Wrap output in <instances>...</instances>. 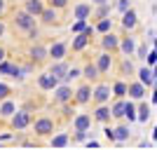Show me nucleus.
I'll list each match as a JSON object with an SVG mask.
<instances>
[{
	"label": "nucleus",
	"mask_w": 157,
	"mask_h": 150,
	"mask_svg": "<svg viewBox=\"0 0 157 150\" xmlns=\"http://www.w3.org/2000/svg\"><path fill=\"white\" fill-rule=\"evenodd\" d=\"M14 24H17V28H21V31H33V28H35V17L28 14L26 10H21V12L14 14Z\"/></svg>",
	"instance_id": "1"
},
{
	"label": "nucleus",
	"mask_w": 157,
	"mask_h": 150,
	"mask_svg": "<svg viewBox=\"0 0 157 150\" xmlns=\"http://www.w3.org/2000/svg\"><path fill=\"white\" fill-rule=\"evenodd\" d=\"M92 33H94V28H89V26H87L85 31H82V33L78 35V38L73 40V49H75V52H78V49H82V47L87 45V40L92 38Z\"/></svg>",
	"instance_id": "2"
},
{
	"label": "nucleus",
	"mask_w": 157,
	"mask_h": 150,
	"mask_svg": "<svg viewBox=\"0 0 157 150\" xmlns=\"http://www.w3.org/2000/svg\"><path fill=\"white\" fill-rule=\"evenodd\" d=\"M38 85L42 87V89H54V87L59 85V78H54L52 73H45V75L38 78Z\"/></svg>",
	"instance_id": "3"
},
{
	"label": "nucleus",
	"mask_w": 157,
	"mask_h": 150,
	"mask_svg": "<svg viewBox=\"0 0 157 150\" xmlns=\"http://www.w3.org/2000/svg\"><path fill=\"white\" fill-rule=\"evenodd\" d=\"M35 131H38L40 136H45V134H52V131H54V122H52V120H47V117L38 120V122H35Z\"/></svg>",
	"instance_id": "4"
},
{
	"label": "nucleus",
	"mask_w": 157,
	"mask_h": 150,
	"mask_svg": "<svg viewBox=\"0 0 157 150\" xmlns=\"http://www.w3.org/2000/svg\"><path fill=\"white\" fill-rule=\"evenodd\" d=\"M28 122H31V115H28L26 110H21V113H17V115H14L12 127H14V129H24V127H26Z\"/></svg>",
	"instance_id": "5"
},
{
	"label": "nucleus",
	"mask_w": 157,
	"mask_h": 150,
	"mask_svg": "<svg viewBox=\"0 0 157 150\" xmlns=\"http://www.w3.org/2000/svg\"><path fill=\"white\" fill-rule=\"evenodd\" d=\"M101 45H103V49H110V52H115V49L120 47L117 35H113V33H105V35H103V40H101Z\"/></svg>",
	"instance_id": "6"
},
{
	"label": "nucleus",
	"mask_w": 157,
	"mask_h": 150,
	"mask_svg": "<svg viewBox=\"0 0 157 150\" xmlns=\"http://www.w3.org/2000/svg\"><path fill=\"white\" fill-rule=\"evenodd\" d=\"M26 12L33 14V17H40V14L45 12V7H42L40 0H28V2H26Z\"/></svg>",
	"instance_id": "7"
},
{
	"label": "nucleus",
	"mask_w": 157,
	"mask_h": 150,
	"mask_svg": "<svg viewBox=\"0 0 157 150\" xmlns=\"http://www.w3.org/2000/svg\"><path fill=\"white\" fill-rule=\"evenodd\" d=\"M66 49H68V47H66V42H56V45L49 47V56L61 61V59H63V54H66Z\"/></svg>",
	"instance_id": "8"
},
{
	"label": "nucleus",
	"mask_w": 157,
	"mask_h": 150,
	"mask_svg": "<svg viewBox=\"0 0 157 150\" xmlns=\"http://www.w3.org/2000/svg\"><path fill=\"white\" fill-rule=\"evenodd\" d=\"M68 71H71V68H68V66H66L63 61H61V63H54V66H52V71H49V73H52L54 78H59V80H66Z\"/></svg>",
	"instance_id": "9"
},
{
	"label": "nucleus",
	"mask_w": 157,
	"mask_h": 150,
	"mask_svg": "<svg viewBox=\"0 0 157 150\" xmlns=\"http://www.w3.org/2000/svg\"><path fill=\"white\" fill-rule=\"evenodd\" d=\"M143 94H145L143 82H131V85H129V96H134V98H143Z\"/></svg>",
	"instance_id": "10"
},
{
	"label": "nucleus",
	"mask_w": 157,
	"mask_h": 150,
	"mask_svg": "<svg viewBox=\"0 0 157 150\" xmlns=\"http://www.w3.org/2000/svg\"><path fill=\"white\" fill-rule=\"evenodd\" d=\"M108 96H110V89H108L105 85H101L96 91H94V101H96V103H103V101H108Z\"/></svg>",
	"instance_id": "11"
},
{
	"label": "nucleus",
	"mask_w": 157,
	"mask_h": 150,
	"mask_svg": "<svg viewBox=\"0 0 157 150\" xmlns=\"http://www.w3.org/2000/svg\"><path fill=\"white\" fill-rule=\"evenodd\" d=\"M89 12H92V5H89V2H82V5L75 7V19H87Z\"/></svg>",
	"instance_id": "12"
},
{
	"label": "nucleus",
	"mask_w": 157,
	"mask_h": 150,
	"mask_svg": "<svg viewBox=\"0 0 157 150\" xmlns=\"http://www.w3.org/2000/svg\"><path fill=\"white\" fill-rule=\"evenodd\" d=\"M122 26H124V28H134V26H136V12H134V10H127V12H124Z\"/></svg>",
	"instance_id": "13"
},
{
	"label": "nucleus",
	"mask_w": 157,
	"mask_h": 150,
	"mask_svg": "<svg viewBox=\"0 0 157 150\" xmlns=\"http://www.w3.org/2000/svg\"><path fill=\"white\" fill-rule=\"evenodd\" d=\"M89 124H92V117H89V115H80V117L75 120V129L78 131H87Z\"/></svg>",
	"instance_id": "14"
},
{
	"label": "nucleus",
	"mask_w": 157,
	"mask_h": 150,
	"mask_svg": "<svg viewBox=\"0 0 157 150\" xmlns=\"http://www.w3.org/2000/svg\"><path fill=\"white\" fill-rule=\"evenodd\" d=\"M110 54H101V56H98V63H96V68H98V73H105L108 71V68H110Z\"/></svg>",
	"instance_id": "15"
},
{
	"label": "nucleus",
	"mask_w": 157,
	"mask_h": 150,
	"mask_svg": "<svg viewBox=\"0 0 157 150\" xmlns=\"http://www.w3.org/2000/svg\"><path fill=\"white\" fill-rule=\"evenodd\" d=\"M89 94H92V89H89V87H80L75 101H78V103H87V101H89Z\"/></svg>",
	"instance_id": "16"
},
{
	"label": "nucleus",
	"mask_w": 157,
	"mask_h": 150,
	"mask_svg": "<svg viewBox=\"0 0 157 150\" xmlns=\"http://www.w3.org/2000/svg\"><path fill=\"white\" fill-rule=\"evenodd\" d=\"M47 54H49V52H47V49H45V47H33V49H31V56H33V61H42V59H45V56H47Z\"/></svg>",
	"instance_id": "17"
},
{
	"label": "nucleus",
	"mask_w": 157,
	"mask_h": 150,
	"mask_svg": "<svg viewBox=\"0 0 157 150\" xmlns=\"http://www.w3.org/2000/svg\"><path fill=\"white\" fill-rule=\"evenodd\" d=\"M71 87H59V89H56V101H61V103H63V101H68V98H71Z\"/></svg>",
	"instance_id": "18"
},
{
	"label": "nucleus",
	"mask_w": 157,
	"mask_h": 150,
	"mask_svg": "<svg viewBox=\"0 0 157 150\" xmlns=\"http://www.w3.org/2000/svg\"><path fill=\"white\" fill-rule=\"evenodd\" d=\"M85 78H87V80H96V78H98L96 63H87V66H85Z\"/></svg>",
	"instance_id": "19"
},
{
	"label": "nucleus",
	"mask_w": 157,
	"mask_h": 150,
	"mask_svg": "<svg viewBox=\"0 0 157 150\" xmlns=\"http://www.w3.org/2000/svg\"><path fill=\"white\" fill-rule=\"evenodd\" d=\"M113 115H115V117H124L127 115V103L124 101H120V103L113 106Z\"/></svg>",
	"instance_id": "20"
},
{
	"label": "nucleus",
	"mask_w": 157,
	"mask_h": 150,
	"mask_svg": "<svg viewBox=\"0 0 157 150\" xmlns=\"http://www.w3.org/2000/svg\"><path fill=\"white\" fill-rule=\"evenodd\" d=\"M40 17H42V21H45V24H54V21H56V12H54V7L45 10V12L40 14Z\"/></svg>",
	"instance_id": "21"
},
{
	"label": "nucleus",
	"mask_w": 157,
	"mask_h": 150,
	"mask_svg": "<svg viewBox=\"0 0 157 150\" xmlns=\"http://www.w3.org/2000/svg\"><path fill=\"white\" fill-rule=\"evenodd\" d=\"M110 115H113V113L108 110L105 106H101V108H98V110H96V120H98V122H105V120L110 117Z\"/></svg>",
	"instance_id": "22"
},
{
	"label": "nucleus",
	"mask_w": 157,
	"mask_h": 150,
	"mask_svg": "<svg viewBox=\"0 0 157 150\" xmlns=\"http://www.w3.org/2000/svg\"><path fill=\"white\" fill-rule=\"evenodd\" d=\"M124 138H129V129H127V127L115 129V141H124Z\"/></svg>",
	"instance_id": "23"
},
{
	"label": "nucleus",
	"mask_w": 157,
	"mask_h": 150,
	"mask_svg": "<svg viewBox=\"0 0 157 150\" xmlns=\"http://www.w3.org/2000/svg\"><path fill=\"white\" fill-rule=\"evenodd\" d=\"M122 52L131 56V52H134V40H131V38H124V42H122Z\"/></svg>",
	"instance_id": "24"
},
{
	"label": "nucleus",
	"mask_w": 157,
	"mask_h": 150,
	"mask_svg": "<svg viewBox=\"0 0 157 150\" xmlns=\"http://www.w3.org/2000/svg\"><path fill=\"white\" fill-rule=\"evenodd\" d=\"M138 75H141V82H143V85H150V82H152V73L148 71V68H143Z\"/></svg>",
	"instance_id": "25"
},
{
	"label": "nucleus",
	"mask_w": 157,
	"mask_h": 150,
	"mask_svg": "<svg viewBox=\"0 0 157 150\" xmlns=\"http://www.w3.org/2000/svg\"><path fill=\"white\" fill-rule=\"evenodd\" d=\"M66 143H68V136H66V134H61V136L52 138V145H56V148H61V145H66Z\"/></svg>",
	"instance_id": "26"
},
{
	"label": "nucleus",
	"mask_w": 157,
	"mask_h": 150,
	"mask_svg": "<svg viewBox=\"0 0 157 150\" xmlns=\"http://www.w3.org/2000/svg\"><path fill=\"white\" fill-rule=\"evenodd\" d=\"M12 113H14V103L12 101H7V103L0 108V115H12Z\"/></svg>",
	"instance_id": "27"
},
{
	"label": "nucleus",
	"mask_w": 157,
	"mask_h": 150,
	"mask_svg": "<svg viewBox=\"0 0 157 150\" xmlns=\"http://www.w3.org/2000/svg\"><path fill=\"white\" fill-rule=\"evenodd\" d=\"M127 91H129V87H127L124 82H117V85H115V94H117V96H124Z\"/></svg>",
	"instance_id": "28"
},
{
	"label": "nucleus",
	"mask_w": 157,
	"mask_h": 150,
	"mask_svg": "<svg viewBox=\"0 0 157 150\" xmlns=\"http://www.w3.org/2000/svg\"><path fill=\"white\" fill-rule=\"evenodd\" d=\"M108 28H110V19H103V21H101V24L96 26V31H98V33H105Z\"/></svg>",
	"instance_id": "29"
},
{
	"label": "nucleus",
	"mask_w": 157,
	"mask_h": 150,
	"mask_svg": "<svg viewBox=\"0 0 157 150\" xmlns=\"http://www.w3.org/2000/svg\"><path fill=\"white\" fill-rule=\"evenodd\" d=\"M124 117H129V120H136V108H134L131 103H127V115H124Z\"/></svg>",
	"instance_id": "30"
},
{
	"label": "nucleus",
	"mask_w": 157,
	"mask_h": 150,
	"mask_svg": "<svg viewBox=\"0 0 157 150\" xmlns=\"http://www.w3.org/2000/svg\"><path fill=\"white\" fill-rule=\"evenodd\" d=\"M10 94H12V89H10L7 85H2V82H0V98H7Z\"/></svg>",
	"instance_id": "31"
},
{
	"label": "nucleus",
	"mask_w": 157,
	"mask_h": 150,
	"mask_svg": "<svg viewBox=\"0 0 157 150\" xmlns=\"http://www.w3.org/2000/svg\"><path fill=\"white\" fill-rule=\"evenodd\" d=\"M12 68H14V66H12V63H7V61H2V63H0V73H2V75L12 73Z\"/></svg>",
	"instance_id": "32"
},
{
	"label": "nucleus",
	"mask_w": 157,
	"mask_h": 150,
	"mask_svg": "<svg viewBox=\"0 0 157 150\" xmlns=\"http://www.w3.org/2000/svg\"><path fill=\"white\" fill-rule=\"evenodd\" d=\"M85 19H78V21H75V26H73V31H75V33H82V31H85Z\"/></svg>",
	"instance_id": "33"
},
{
	"label": "nucleus",
	"mask_w": 157,
	"mask_h": 150,
	"mask_svg": "<svg viewBox=\"0 0 157 150\" xmlns=\"http://www.w3.org/2000/svg\"><path fill=\"white\" fill-rule=\"evenodd\" d=\"M75 78H80V71H78V68H71L68 75H66V82H68V80H75Z\"/></svg>",
	"instance_id": "34"
},
{
	"label": "nucleus",
	"mask_w": 157,
	"mask_h": 150,
	"mask_svg": "<svg viewBox=\"0 0 157 150\" xmlns=\"http://www.w3.org/2000/svg\"><path fill=\"white\" fill-rule=\"evenodd\" d=\"M105 14H108V5H101V7H98V12H96V17H98V19H105Z\"/></svg>",
	"instance_id": "35"
},
{
	"label": "nucleus",
	"mask_w": 157,
	"mask_h": 150,
	"mask_svg": "<svg viewBox=\"0 0 157 150\" xmlns=\"http://www.w3.org/2000/svg\"><path fill=\"white\" fill-rule=\"evenodd\" d=\"M138 120H141V122L148 120V106H141V115H138Z\"/></svg>",
	"instance_id": "36"
},
{
	"label": "nucleus",
	"mask_w": 157,
	"mask_h": 150,
	"mask_svg": "<svg viewBox=\"0 0 157 150\" xmlns=\"http://www.w3.org/2000/svg\"><path fill=\"white\" fill-rule=\"evenodd\" d=\"M68 0H52V7H66Z\"/></svg>",
	"instance_id": "37"
},
{
	"label": "nucleus",
	"mask_w": 157,
	"mask_h": 150,
	"mask_svg": "<svg viewBox=\"0 0 157 150\" xmlns=\"http://www.w3.org/2000/svg\"><path fill=\"white\" fill-rule=\"evenodd\" d=\"M120 10H122V12H127V7H129V2H127V0H120Z\"/></svg>",
	"instance_id": "38"
},
{
	"label": "nucleus",
	"mask_w": 157,
	"mask_h": 150,
	"mask_svg": "<svg viewBox=\"0 0 157 150\" xmlns=\"http://www.w3.org/2000/svg\"><path fill=\"white\" fill-rule=\"evenodd\" d=\"M92 2H96V5H105L108 0H92Z\"/></svg>",
	"instance_id": "39"
},
{
	"label": "nucleus",
	"mask_w": 157,
	"mask_h": 150,
	"mask_svg": "<svg viewBox=\"0 0 157 150\" xmlns=\"http://www.w3.org/2000/svg\"><path fill=\"white\" fill-rule=\"evenodd\" d=\"M2 33H5V26H2V21H0V38H2Z\"/></svg>",
	"instance_id": "40"
},
{
	"label": "nucleus",
	"mask_w": 157,
	"mask_h": 150,
	"mask_svg": "<svg viewBox=\"0 0 157 150\" xmlns=\"http://www.w3.org/2000/svg\"><path fill=\"white\" fill-rule=\"evenodd\" d=\"M2 56H5V49H2V47H0V61H2Z\"/></svg>",
	"instance_id": "41"
},
{
	"label": "nucleus",
	"mask_w": 157,
	"mask_h": 150,
	"mask_svg": "<svg viewBox=\"0 0 157 150\" xmlns=\"http://www.w3.org/2000/svg\"><path fill=\"white\" fill-rule=\"evenodd\" d=\"M2 7H5V2H2V0H0V10H2Z\"/></svg>",
	"instance_id": "42"
}]
</instances>
